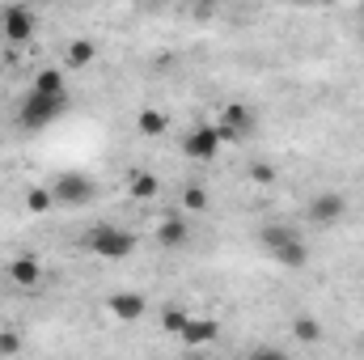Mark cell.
Returning a JSON list of instances; mask_svg holds the SVG:
<instances>
[{
  "instance_id": "obj_24",
  "label": "cell",
  "mask_w": 364,
  "mask_h": 360,
  "mask_svg": "<svg viewBox=\"0 0 364 360\" xmlns=\"http://www.w3.org/2000/svg\"><path fill=\"white\" fill-rule=\"evenodd\" d=\"M17 352H21V335L4 327V331H0V356H17Z\"/></svg>"
},
{
  "instance_id": "obj_7",
  "label": "cell",
  "mask_w": 364,
  "mask_h": 360,
  "mask_svg": "<svg viewBox=\"0 0 364 360\" xmlns=\"http://www.w3.org/2000/svg\"><path fill=\"white\" fill-rule=\"evenodd\" d=\"M4 275H9L13 288H38V284L47 280V268H43L34 255H13L9 268H4Z\"/></svg>"
},
{
  "instance_id": "obj_11",
  "label": "cell",
  "mask_w": 364,
  "mask_h": 360,
  "mask_svg": "<svg viewBox=\"0 0 364 360\" xmlns=\"http://www.w3.org/2000/svg\"><path fill=\"white\" fill-rule=\"evenodd\" d=\"M30 93H43V97H55V102H68V81L60 68H38L34 73V85Z\"/></svg>"
},
{
  "instance_id": "obj_22",
  "label": "cell",
  "mask_w": 364,
  "mask_h": 360,
  "mask_svg": "<svg viewBox=\"0 0 364 360\" xmlns=\"http://www.w3.org/2000/svg\"><path fill=\"white\" fill-rule=\"evenodd\" d=\"M246 360H288V352L275 348V344H255V348L246 352Z\"/></svg>"
},
{
  "instance_id": "obj_10",
  "label": "cell",
  "mask_w": 364,
  "mask_h": 360,
  "mask_svg": "<svg viewBox=\"0 0 364 360\" xmlns=\"http://www.w3.org/2000/svg\"><path fill=\"white\" fill-rule=\"evenodd\" d=\"M153 242H157L161 250H178V246H186V242H191V225H186L182 216H166V221L157 225Z\"/></svg>"
},
{
  "instance_id": "obj_9",
  "label": "cell",
  "mask_w": 364,
  "mask_h": 360,
  "mask_svg": "<svg viewBox=\"0 0 364 360\" xmlns=\"http://www.w3.org/2000/svg\"><path fill=\"white\" fill-rule=\"evenodd\" d=\"M220 127H229V132H237L242 140L246 136H255V127H259V115H255V106H246V102H225V110H220V119H216Z\"/></svg>"
},
{
  "instance_id": "obj_2",
  "label": "cell",
  "mask_w": 364,
  "mask_h": 360,
  "mask_svg": "<svg viewBox=\"0 0 364 360\" xmlns=\"http://www.w3.org/2000/svg\"><path fill=\"white\" fill-rule=\"evenodd\" d=\"M64 106H68V102L43 97V93H26L21 106H17V123H21L26 132H43V127H51V123L64 115Z\"/></svg>"
},
{
  "instance_id": "obj_12",
  "label": "cell",
  "mask_w": 364,
  "mask_h": 360,
  "mask_svg": "<svg viewBox=\"0 0 364 360\" xmlns=\"http://www.w3.org/2000/svg\"><path fill=\"white\" fill-rule=\"evenodd\" d=\"M216 335H220V322H216V318H195V314H191V322H186V331H182L178 339L186 348H203V344H212Z\"/></svg>"
},
{
  "instance_id": "obj_20",
  "label": "cell",
  "mask_w": 364,
  "mask_h": 360,
  "mask_svg": "<svg viewBox=\"0 0 364 360\" xmlns=\"http://www.w3.org/2000/svg\"><path fill=\"white\" fill-rule=\"evenodd\" d=\"M292 238H301V233H296V229H288V225H263V229H259V242H263L267 250H279V246H284V242H292Z\"/></svg>"
},
{
  "instance_id": "obj_1",
  "label": "cell",
  "mask_w": 364,
  "mask_h": 360,
  "mask_svg": "<svg viewBox=\"0 0 364 360\" xmlns=\"http://www.w3.org/2000/svg\"><path fill=\"white\" fill-rule=\"evenodd\" d=\"M85 246H90L97 259L119 263V259H127V255L136 250V233H132V229H119V225H97V229L85 233Z\"/></svg>"
},
{
  "instance_id": "obj_6",
  "label": "cell",
  "mask_w": 364,
  "mask_h": 360,
  "mask_svg": "<svg viewBox=\"0 0 364 360\" xmlns=\"http://www.w3.org/2000/svg\"><path fill=\"white\" fill-rule=\"evenodd\" d=\"M106 309H110V318H114V322H136V318H144V314H149V297H144V292L123 288V292H110V297H106Z\"/></svg>"
},
{
  "instance_id": "obj_14",
  "label": "cell",
  "mask_w": 364,
  "mask_h": 360,
  "mask_svg": "<svg viewBox=\"0 0 364 360\" xmlns=\"http://www.w3.org/2000/svg\"><path fill=\"white\" fill-rule=\"evenodd\" d=\"M127 191H132V199H140V203H149V199H157V191H161V182H157V174L153 170H132L127 174Z\"/></svg>"
},
{
  "instance_id": "obj_19",
  "label": "cell",
  "mask_w": 364,
  "mask_h": 360,
  "mask_svg": "<svg viewBox=\"0 0 364 360\" xmlns=\"http://www.w3.org/2000/svg\"><path fill=\"white\" fill-rule=\"evenodd\" d=\"M186 322H191V309H182V305H161V331H166V335H182Z\"/></svg>"
},
{
  "instance_id": "obj_3",
  "label": "cell",
  "mask_w": 364,
  "mask_h": 360,
  "mask_svg": "<svg viewBox=\"0 0 364 360\" xmlns=\"http://www.w3.org/2000/svg\"><path fill=\"white\" fill-rule=\"evenodd\" d=\"M51 195H55V208H81L97 195V182L90 174H81V170H64L51 182Z\"/></svg>"
},
{
  "instance_id": "obj_16",
  "label": "cell",
  "mask_w": 364,
  "mask_h": 360,
  "mask_svg": "<svg viewBox=\"0 0 364 360\" xmlns=\"http://www.w3.org/2000/svg\"><path fill=\"white\" fill-rule=\"evenodd\" d=\"M322 322L314 318V314H301V318H292V339L296 344H305V348H314V344H322Z\"/></svg>"
},
{
  "instance_id": "obj_21",
  "label": "cell",
  "mask_w": 364,
  "mask_h": 360,
  "mask_svg": "<svg viewBox=\"0 0 364 360\" xmlns=\"http://www.w3.org/2000/svg\"><path fill=\"white\" fill-rule=\"evenodd\" d=\"M208 203H212V199H208L203 186H195V182L182 186V208H186V212H208Z\"/></svg>"
},
{
  "instance_id": "obj_15",
  "label": "cell",
  "mask_w": 364,
  "mask_h": 360,
  "mask_svg": "<svg viewBox=\"0 0 364 360\" xmlns=\"http://www.w3.org/2000/svg\"><path fill=\"white\" fill-rule=\"evenodd\" d=\"M136 127H140V136H166V132H170V115L157 110V106H144V110L136 115Z\"/></svg>"
},
{
  "instance_id": "obj_5",
  "label": "cell",
  "mask_w": 364,
  "mask_h": 360,
  "mask_svg": "<svg viewBox=\"0 0 364 360\" xmlns=\"http://www.w3.org/2000/svg\"><path fill=\"white\" fill-rule=\"evenodd\" d=\"M216 153H220V140H216L212 123H199V127H191L182 136V157H191V162H216Z\"/></svg>"
},
{
  "instance_id": "obj_25",
  "label": "cell",
  "mask_w": 364,
  "mask_h": 360,
  "mask_svg": "<svg viewBox=\"0 0 364 360\" xmlns=\"http://www.w3.org/2000/svg\"><path fill=\"white\" fill-rule=\"evenodd\" d=\"M191 360H203V356H191Z\"/></svg>"
},
{
  "instance_id": "obj_13",
  "label": "cell",
  "mask_w": 364,
  "mask_h": 360,
  "mask_svg": "<svg viewBox=\"0 0 364 360\" xmlns=\"http://www.w3.org/2000/svg\"><path fill=\"white\" fill-rule=\"evenodd\" d=\"M272 259L284 271H305L309 268V246H305V238H292V242H284L279 250H272Z\"/></svg>"
},
{
  "instance_id": "obj_18",
  "label": "cell",
  "mask_w": 364,
  "mask_h": 360,
  "mask_svg": "<svg viewBox=\"0 0 364 360\" xmlns=\"http://www.w3.org/2000/svg\"><path fill=\"white\" fill-rule=\"evenodd\" d=\"M55 208V195H51V186H30L26 191V212H34V216H47Z\"/></svg>"
},
{
  "instance_id": "obj_8",
  "label": "cell",
  "mask_w": 364,
  "mask_h": 360,
  "mask_svg": "<svg viewBox=\"0 0 364 360\" xmlns=\"http://www.w3.org/2000/svg\"><path fill=\"white\" fill-rule=\"evenodd\" d=\"M343 212H348V199H343L339 191H318V195L309 199V221H314L318 229L335 225V221H339Z\"/></svg>"
},
{
  "instance_id": "obj_4",
  "label": "cell",
  "mask_w": 364,
  "mask_h": 360,
  "mask_svg": "<svg viewBox=\"0 0 364 360\" xmlns=\"http://www.w3.org/2000/svg\"><path fill=\"white\" fill-rule=\"evenodd\" d=\"M0 30H4L9 43H30L34 30H38V17H34V9H26V4H9V9L0 13Z\"/></svg>"
},
{
  "instance_id": "obj_23",
  "label": "cell",
  "mask_w": 364,
  "mask_h": 360,
  "mask_svg": "<svg viewBox=\"0 0 364 360\" xmlns=\"http://www.w3.org/2000/svg\"><path fill=\"white\" fill-rule=\"evenodd\" d=\"M250 182L272 186V182H275V166H272V162H255V166H250Z\"/></svg>"
},
{
  "instance_id": "obj_17",
  "label": "cell",
  "mask_w": 364,
  "mask_h": 360,
  "mask_svg": "<svg viewBox=\"0 0 364 360\" xmlns=\"http://www.w3.org/2000/svg\"><path fill=\"white\" fill-rule=\"evenodd\" d=\"M93 60H97V43L93 38H73L68 51H64V64L68 68H90Z\"/></svg>"
}]
</instances>
